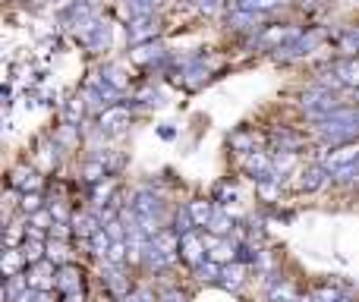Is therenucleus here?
I'll list each match as a JSON object with an SVG mask.
<instances>
[{
  "label": "nucleus",
  "mask_w": 359,
  "mask_h": 302,
  "mask_svg": "<svg viewBox=\"0 0 359 302\" xmlns=\"http://www.w3.org/2000/svg\"><path fill=\"white\" fill-rule=\"evenodd\" d=\"M240 284H243V268L233 261V265H227L221 271V287H227V290H236Z\"/></svg>",
  "instance_id": "nucleus-16"
},
{
  "label": "nucleus",
  "mask_w": 359,
  "mask_h": 302,
  "mask_svg": "<svg viewBox=\"0 0 359 302\" xmlns=\"http://www.w3.org/2000/svg\"><path fill=\"white\" fill-rule=\"evenodd\" d=\"M274 139L280 142V151H293L299 145V136H290V132H278Z\"/></svg>",
  "instance_id": "nucleus-31"
},
{
  "label": "nucleus",
  "mask_w": 359,
  "mask_h": 302,
  "mask_svg": "<svg viewBox=\"0 0 359 302\" xmlns=\"http://www.w3.org/2000/svg\"><path fill=\"white\" fill-rule=\"evenodd\" d=\"M196 6H198L202 13H208V16H211V13L221 10V0H196Z\"/></svg>",
  "instance_id": "nucleus-32"
},
{
  "label": "nucleus",
  "mask_w": 359,
  "mask_h": 302,
  "mask_svg": "<svg viewBox=\"0 0 359 302\" xmlns=\"http://www.w3.org/2000/svg\"><path fill=\"white\" fill-rule=\"evenodd\" d=\"M290 38H297L293 29H268L262 35V44H280V41H290Z\"/></svg>",
  "instance_id": "nucleus-20"
},
{
  "label": "nucleus",
  "mask_w": 359,
  "mask_h": 302,
  "mask_svg": "<svg viewBox=\"0 0 359 302\" xmlns=\"http://www.w3.org/2000/svg\"><path fill=\"white\" fill-rule=\"evenodd\" d=\"M356 101H359V88H356Z\"/></svg>",
  "instance_id": "nucleus-41"
},
{
  "label": "nucleus",
  "mask_w": 359,
  "mask_h": 302,
  "mask_svg": "<svg viewBox=\"0 0 359 302\" xmlns=\"http://www.w3.org/2000/svg\"><path fill=\"white\" fill-rule=\"evenodd\" d=\"M221 271L224 268H217V261H202V265L196 268L198 280H205V284H217V280H221Z\"/></svg>",
  "instance_id": "nucleus-18"
},
{
  "label": "nucleus",
  "mask_w": 359,
  "mask_h": 302,
  "mask_svg": "<svg viewBox=\"0 0 359 302\" xmlns=\"http://www.w3.org/2000/svg\"><path fill=\"white\" fill-rule=\"evenodd\" d=\"M353 179H359V160L353 164Z\"/></svg>",
  "instance_id": "nucleus-39"
},
{
  "label": "nucleus",
  "mask_w": 359,
  "mask_h": 302,
  "mask_svg": "<svg viewBox=\"0 0 359 302\" xmlns=\"http://www.w3.org/2000/svg\"><path fill=\"white\" fill-rule=\"evenodd\" d=\"M312 299H316V302H337L341 296H337L334 287H318V290L312 293Z\"/></svg>",
  "instance_id": "nucleus-30"
},
{
  "label": "nucleus",
  "mask_w": 359,
  "mask_h": 302,
  "mask_svg": "<svg viewBox=\"0 0 359 302\" xmlns=\"http://www.w3.org/2000/svg\"><path fill=\"white\" fill-rule=\"evenodd\" d=\"M29 284L35 287V290H50V287H57V277H54V268L48 265V261H38L35 271H32Z\"/></svg>",
  "instance_id": "nucleus-5"
},
{
  "label": "nucleus",
  "mask_w": 359,
  "mask_h": 302,
  "mask_svg": "<svg viewBox=\"0 0 359 302\" xmlns=\"http://www.w3.org/2000/svg\"><path fill=\"white\" fill-rule=\"evenodd\" d=\"M328 167L325 164H316V167H309V170L303 173V189L306 192H316V189H322L325 186V179H328Z\"/></svg>",
  "instance_id": "nucleus-6"
},
{
  "label": "nucleus",
  "mask_w": 359,
  "mask_h": 302,
  "mask_svg": "<svg viewBox=\"0 0 359 302\" xmlns=\"http://www.w3.org/2000/svg\"><path fill=\"white\" fill-rule=\"evenodd\" d=\"M155 19H151V13L149 16H139V19H133L130 22V41L133 44H142L145 38H155Z\"/></svg>",
  "instance_id": "nucleus-4"
},
{
  "label": "nucleus",
  "mask_w": 359,
  "mask_h": 302,
  "mask_svg": "<svg viewBox=\"0 0 359 302\" xmlns=\"http://www.w3.org/2000/svg\"><path fill=\"white\" fill-rule=\"evenodd\" d=\"M356 160H359V145L356 142H341V145H334V149L325 154L322 164L334 173V170H341V167H353Z\"/></svg>",
  "instance_id": "nucleus-1"
},
{
  "label": "nucleus",
  "mask_w": 359,
  "mask_h": 302,
  "mask_svg": "<svg viewBox=\"0 0 359 302\" xmlns=\"http://www.w3.org/2000/svg\"><path fill=\"white\" fill-rule=\"evenodd\" d=\"M22 211H29V214L41 211V195H38V192H25L22 195Z\"/></svg>",
  "instance_id": "nucleus-29"
},
{
  "label": "nucleus",
  "mask_w": 359,
  "mask_h": 302,
  "mask_svg": "<svg viewBox=\"0 0 359 302\" xmlns=\"http://www.w3.org/2000/svg\"><path fill=\"white\" fill-rule=\"evenodd\" d=\"M73 230L82 236V240H92V236L101 230V224L95 221V217H88V214H76L73 217Z\"/></svg>",
  "instance_id": "nucleus-9"
},
{
  "label": "nucleus",
  "mask_w": 359,
  "mask_h": 302,
  "mask_svg": "<svg viewBox=\"0 0 359 302\" xmlns=\"http://www.w3.org/2000/svg\"><path fill=\"white\" fill-rule=\"evenodd\" d=\"M126 249H130V246H126V242H114V246H111V252H107V261H111V265H123V259H126V255H130V252H126Z\"/></svg>",
  "instance_id": "nucleus-27"
},
{
  "label": "nucleus",
  "mask_w": 359,
  "mask_h": 302,
  "mask_svg": "<svg viewBox=\"0 0 359 302\" xmlns=\"http://www.w3.org/2000/svg\"><path fill=\"white\" fill-rule=\"evenodd\" d=\"M334 73L341 76V82H347V85H356L359 88V57H353V60H341L334 67Z\"/></svg>",
  "instance_id": "nucleus-8"
},
{
  "label": "nucleus",
  "mask_w": 359,
  "mask_h": 302,
  "mask_svg": "<svg viewBox=\"0 0 359 302\" xmlns=\"http://www.w3.org/2000/svg\"><path fill=\"white\" fill-rule=\"evenodd\" d=\"M202 249H205V242L198 240L196 233H186V236H183V246H180V255H183V259L189 261L192 268H198V265L205 261V252H202Z\"/></svg>",
  "instance_id": "nucleus-3"
},
{
  "label": "nucleus",
  "mask_w": 359,
  "mask_h": 302,
  "mask_svg": "<svg viewBox=\"0 0 359 302\" xmlns=\"http://www.w3.org/2000/svg\"><path fill=\"white\" fill-rule=\"evenodd\" d=\"M48 259L50 261H57V265H67V259H69V249H67V242H60V240H50L48 242Z\"/></svg>",
  "instance_id": "nucleus-21"
},
{
  "label": "nucleus",
  "mask_w": 359,
  "mask_h": 302,
  "mask_svg": "<svg viewBox=\"0 0 359 302\" xmlns=\"http://www.w3.org/2000/svg\"><path fill=\"white\" fill-rule=\"evenodd\" d=\"M88 242H92V252L98 255V259H107V252H111V246H114V240L107 236V230H104V227H101Z\"/></svg>",
  "instance_id": "nucleus-15"
},
{
  "label": "nucleus",
  "mask_w": 359,
  "mask_h": 302,
  "mask_svg": "<svg viewBox=\"0 0 359 302\" xmlns=\"http://www.w3.org/2000/svg\"><path fill=\"white\" fill-rule=\"evenodd\" d=\"M236 259V249L227 246V242H215L211 246V261H233Z\"/></svg>",
  "instance_id": "nucleus-23"
},
{
  "label": "nucleus",
  "mask_w": 359,
  "mask_h": 302,
  "mask_svg": "<svg viewBox=\"0 0 359 302\" xmlns=\"http://www.w3.org/2000/svg\"><path fill=\"white\" fill-rule=\"evenodd\" d=\"M192 227H196V221H192V214H189V205H183L174 217V230L180 236H186V233H192Z\"/></svg>",
  "instance_id": "nucleus-19"
},
{
  "label": "nucleus",
  "mask_w": 359,
  "mask_h": 302,
  "mask_svg": "<svg viewBox=\"0 0 359 302\" xmlns=\"http://www.w3.org/2000/svg\"><path fill=\"white\" fill-rule=\"evenodd\" d=\"M29 290V287H25V277H19V274H13V277H6V302H19V296H22V293Z\"/></svg>",
  "instance_id": "nucleus-17"
},
{
  "label": "nucleus",
  "mask_w": 359,
  "mask_h": 302,
  "mask_svg": "<svg viewBox=\"0 0 359 302\" xmlns=\"http://www.w3.org/2000/svg\"><path fill=\"white\" fill-rule=\"evenodd\" d=\"M208 230H211V233H215V236H224V233H230V230H233V224H230V217L224 214V211H217V214L211 217Z\"/></svg>",
  "instance_id": "nucleus-22"
},
{
  "label": "nucleus",
  "mask_w": 359,
  "mask_h": 302,
  "mask_svg": "<svg viewBox=\"0 0 359 302\" xmlns=\"http://www.w3.org/2000/svg\"><path fill=\"white\" fill-rule=\"evenodd\" d=\"M67 302H82V290H79V293H69Z\"/></svg>",
  "instance_id": "nucleus-38"
},
{
  "label": "nucleus",
  "mask_w": 359,
  "mask_h": 302,
  "mask_svg": "<svg viewBox=\"0 0 359 302\" xmlns=\"http://www.w3.org/2000/svg\"><path fill=\"white\" fill-rule=\"evenodd\" d=\"M278 0H236V10H249V13H262V10H271Z\"/></svg>",
  "instance_id": "nucleus-25"
},
{
  "label": "nucleus",
  "mask_w": 359,
  "mask_h": 302,
  "mask_svg": "<svg viewBox=\"0 0 359 302\" xmlns=\"http://www.w3.org/2000/svg\"><path fill=\"white\" fill-rule=\"evenodd\" d=\"M44 252H48V246H44L41 240H29V236H25L22 255H25V261H29V265H38V261L44 259Z\"/></svg>",
  "instance_id": "nucleus-13"
},
{
  "label": "nucleus",
  "mask_w": 359,
  "mask_h": 302,
  "mask_svg": "<svg viewBox=\"0 0 359 302\" xmlns=\"http://www.w3.org/2000/svg\"><path fill=\"white\" fill-rule=\"evenodd\" d=\"M189 214H192V221H196V227H208L211 217H215V211H211L208 202H192L189 205Z\"/></svg>",
  "instance_id": "nucleus-12"
},
{
  "label": "nucleus",
  "mask_w": 359,
  "mask_h": 302,
  "mask_svg": "<svg viewBox=\"0 0 359 302\" xmlns=\"http://www.w3.org/2000/svg\"><path fill=\"white\" fill-rule=\"evenodd\" d=\"M104 230H107V236H111L114 242H123L126 236H130V233H126V224H120V221H107Z\"/></svg>",
  "instance_id": "nucleus-26"
},
{
  "label": "nucleus",
  "mask_w": 359,
  "mask_h": 302,
  "mask_svg": "<svg viewBox=\"0 0 359 302\" xmlns=\"http://www.w3.org/2000/svg\"><path fill=\"white\" fill-rule=\"evenodd\" d=\"M337 302H350V299H344V296H341V299H337Z\"/></svg>",
  "instance_id": "nucleus-40"
},
{
  "label": "nucleus",
  "mask_w": 359,
  "mask_h": 302,
  "mask_svg": "<svg viewBox=\"0 0 359 302\" xmlns=\"http://www.w3.org/2000/svg\"><path fill=\"white\" fill-rule=\"evenodd\" d=\"M48 221H50V217L44 214V211H35V224H38V227H44V224H48Z\"/></svg>",
  "instance_id": "nucleus-37"
},
{
  "label": "nucleus",
  "mask_w": 359,
  "mask_h": 302,
  "mask_svg": "<svg viewBox=\"0 0 359 302\" xmlns=\"http://www.w3.org/2000/svg\"><path fill=\"white\" fill-rule=\"evenodd\" d=\"M126 120H130V114H126L123 107H111V111L101 114V126H104V130H120Z\"/></svg>",
  "instance_id": "nucleus-11"
},
{
  "label": "nucleus",
  "mask_w": 359,
  "mask_h": 302,
  "mask_svg": "<svg viewBox=\"0 0 359 302\" xmlns=\"http://www.w3.org/2000/svg\"><path fill=\"white\" fill-rule=\"evenodd\" d=\"M10 183H13V189L29 192V189H35V186H38V177H35V170H25V167H19V170L10 177Z\"/></svg>",
  "instance_id": "nucleus-10"
},
{
  "label": "nucleus",
  "mask_w": 359,
  "mask_h": 302,
  "mask_svg": "<svg viewBox=\"0 0 359 302\" xmlns=\"http://www.w3.org/2000/svg\"><path fill=\"white\" fill-rule=\"evenodd\" d=\"M133 211H136L139 217H158V211H161V202H158L155 195H149V192H139Z\"/></svg>",
  "instance_id": "nucleus-7"
},
{
  "label": "nucleus",
  "mask_w": 359,
  "mask_h": 302,
  "mask_svg": "<svg viewBox=\"0 0 359 302\" xmlns=\"http://www.w3.org/2000/svg\"><path fill=\"white\" fill-rule=\"evenodd\" d=\"M161 302H189L183 296V293H177V290H164L161 293Z\"/></svg>",
  "instance_id": "nucleus-33"
},
{
  "label": "nucleus",
  "mask_w": 359,
  "mask_h": 302,
  "mask_svg": "<svg viewBox=\"0 0 359 302\" xmlns=\"http://www.w3.org/2000/svg\"><path fill=\"white\" fill-rule=\"evenodd\" d=\"M25 265V255L19 252V249H6L4 252V274L6 277H13V274H19V268Z\"/></svg>",
  "instance_id": "nucleus-14"
},
{
  "label": "nucleus",
  "mask_w": 359,
  "mask_h": 302,
  "mask_svg": "<svg viewBox=\"0 0 359 302\" xmlns=\"http://www.w3.org/2000/svg\"><path fill=\"white\" fill-rule=\"evenodd\" d=\"M57 290L60 293H79L82 290V274L76 265H60V271H57Z\"/></svg>",
  "instance_id": "nucleus-2"
},
{
  "label": "nucleus",
  "mask_w": 359,
  "mask_h": 302,
  "mask_svg": "<svg viewBox=\"0 0 359 302\" xmlns=\"http://www.w3.org/2000/svg\"><path fill=\"white\" fill-rule=\"evenodd\" d=\"M50 233H54L57 240H63V236H67V224H54V230H50Z\"/></svg>",
  "instance_id": "nucleus-35"
},
{
  "label": "nucleus",
  "mask_w": 359,
  "mask_h": 302,
  "mask_svg": "<svg viewBox=\"0 0 359 302\" xmlns=\"http://www.w3.org/2000/svg\"><path fill=\"white\" fill-rule=\"evenodd\" d=\"M22 236H29V230H22L19 224H10V230H6V249H16V242Z\"/></svg>",
  "instance_id": "nucleus-28"
},
{
  "label": "nucleus",
  "mask_w": 359,
  "mask_h": 302,
  "mask_svg": "<svg viewBox=\"0 0 359 302\" xmlns=\"http://www.w3.org/2000/svg\"><path fill=\"white\" fill-rule=\"evenodd\" d=\"M145 299H151V293L149 290H139V293H130L123 302H145Z\"/></svg>",
  "instance_id": "nucleus-34"
},
{
  "label": "nucleus",
  "mask_w": 359,
  "mask_h": 302,
  "mask_svg": "<svg viewBox=\"0 0 359 302\" xmlns=\"http://www.w3.org/2000/svg\"><path fill=\"white\" fill-rule=\"evenodd\" d=\"M230 142H233L236 149H246V145H249V136H233V139H230Z\"/></svg>",
  "instance_id": "nucleus-36"
},
{
  "label": "nucleus",
  "mask_w": 359,
  "mask_h": 302,
  "mask_svg": "<svg viewBox=\"0 0 359 302\" xmlns=\"http://www.w3.org/2000/svg\"><path fill=\"white\" fill-rule=\"evenodd\" d=\"M322 38H325V32H309V35H303V38H299V44H297V48H293V50H297V54H309V50L316 48V44L322 41Z\"/></svg>",
  "instance_id": "nucleus-24"
}]
</instances>
